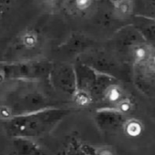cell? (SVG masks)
<instances>
[{"label":"cell","instance_id":"6da1fadb","mask_svg":"<svg viewBox=\"0 0 155 155\" xmlns=\"http://www.w3.org/2000/svg\"><path fill=\"white\" fill-rule=\"evenodd\" d=\"M7 93V104L12 113L23 115L49 108L48 95L42 81H11Z\"/></svg>","mask_w":155,"mask_h":155},{"label":"cell","instance_id":"7a4b0ae2","mask_svg":"<svg viewBox=\"0 0 155 155\" xmlns=\"http://www.w3.org/2000/svg\"><path fill=\"white\" fill-rule=\"evenodd\" d=\"M67 113L68 111L62 109L47 108L16 116L8 122V126L16 133L37 135L50 130Z\"/></svg>","mask_w":155,"mask_h":155},{"label":"cell","instance_id":"3957f363","mask_svg":"<svg viewBox=\"0 0 155 155\" xmlns=\"http://www.w3.org/2000/svg\"><path fill=\"white\" fill-rule=\"evenodd\" d=\"M51 62L31 58L6 62L2 66V76L8 81H45L48 80Z\"/></svg>","mask_w":155,"mask_h":155},{"label":"cell","instance_id":"277c9868","mask_svg":"<svg viewBox=\"0 0 155 155\" xmlns=\"http://www.w3.org/2000/svg\"><path fill=\"white\" fill-rule=\"evenodd\" d=\"M40 44L41 38L37 30H24L16 38L12 49L8 52V58H13L11 61L35 58V56L40 48Z\"/></svg>","mask_w":155,"mask_h":155},{"label":"cell","instance_id":"5b68a950","mask_svg":"<svg viewBox=\"0 0 155 155\" xmlns=\"http://www.w3.org/2000/svg\"><path fill=\"white\" fill-rule=\"evenodd\" d=\"M48 81L53 89L72 97L77 89L76 69L68 63L52 64Z\"/></svg>","mask_w":155,"mask_h":155},{"label":"cell","instance_id":"8992f818","mask_svg":"<svg viewBox=\"0 0 155 155\" xmlns=\"http://www.w3.org/2000/svg\"><path fill=\"white\" fill-rule=\"evenodd\" d=\"M95 120L97 125L105 131H114L122 128L127 120L124 113L115 108H104L96 112Z\"/></svg>","mask_w":155,"mask_h":155},{"label":"cell","instance_id":"52a82bcc","mask_svg":"<svg viewBox=\"0 0 155 155\" xmlns=\"http://www.w3.org/2000/svg\"><path fill=\"white\" fill-rule=\"evenodd\" d=\"M154 46L148 41L134 42L129 51L130 59L133 67L142 69L148 62Z\"/></svg>","mask_w":155,"mask_h":155},{"label":"cell","instance_id":"ba28073f","mask_svg":"<svg viewBox=\"0 0 155 155\" xmlns=\"http://www.w3.org/2000/svg\"><path fill=\"white\" fill-rule=\"evenodd\" d=\"M134 3L132 0H115L113 2V13L119 18L130 17L133 11Z\"/></svg>","mask_w":155,"mask_h":155},{"label":"cell","instance_id":"9c48e42d","mask_svg":"<svg viewBox=\"0 0 155 155\" xmlns=\"http://www.w3.org/2000/svg\"><path fill=\"white\" fill-rule=\"evenodd\" d=\"M102 97L105 101L116 105L120 100H122L124 98L123 91L119 84H117L116 82L113 81L107 86V88L103 91Z\"/></svg>","mask_w":155,"mask_h":155},{"label":"cell","instance_id":"30bf717a","mask_svg":"<svg viewBox=\"0 0 155 155\" xmlns=\"http://www.w3.org/2000/svg\"><path fill=\"white\" fill-rule=\"evenodd\" d=\"M65 1L68 4V8L72 11L76 13H84L91 8L94 0H65Z\"/></svg>","mask_w":155,"mask_h":155},{"label":"cell","instance_id":"8fae6325","mask_svg":"<svg viewBox=\"0 0 155 155\" xmlns=\"http://www.w3.org/2000/svg\"><path fill=\"white\" fill-rule=\"evenodd\" d=\"M141 70H143L150 77H155V47L153 48V50L148 62Z\"/></svg>","mask_w":155,"mask_h":155},{"label":"cell","instance_id":"7c38bea8","mask_svg":"<svg viewBox=\"0 0 155 155\" xmlns=\"http://www.w3.org/2000/svg\"><path fill=\"white\" fill-rule=\"evenodd\" d=\"M146 10L149 13V17L155 18V0H146Z\"/></svg>","mask_w":155,"mask_h":155},{"label":"cell","instance_id":"4fadbf2b","mask_svg":"<svg viewBox=\"0 0 155 155\" xmlns=\"http://www.w3.org/2000/svg\"><path fill=\"white\" fill-rule=\"evenodd\" d=\"M46 1H48V2H55L57 0H46Z\"/></svg>","mask_w":155,"mask_h":155}]
</instances>
